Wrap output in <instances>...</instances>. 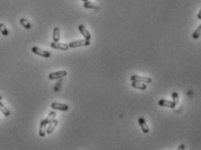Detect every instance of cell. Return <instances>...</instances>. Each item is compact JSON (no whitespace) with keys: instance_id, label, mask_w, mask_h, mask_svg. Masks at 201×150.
<instances>
[{"instance_id":"8","label":"cell","mask_w":201,"mask_h":150,"mask_svg":"<svg viewBox=\"0 0 201 150\" xmlns=\"http://www.w3.org/2000/svg\"><path fill=\"white\" fill-rule=\"evenodd\" d=\"M158 105L161 106H164V107H170V108H174L176 106V104L172 101V100H160L158 101Z\"/></svg>"},{"instance_id":"3","label":"cell","mask_w":201,"mask_h":150,"mask_svg":"<svg viewBox=\"0 0 201 150\" xmlns=\"http://www.w3.org/2000/svg\"><path fill=\"white\" fill-rule=\"evenodd\" d=\"M32 51L37 55H39V56H42L44 58H50L51 57V53L49 51L45 50H42L40 49L39 47H37V46H33L32 48Z\"/></svg>"},{"instance_id":"9","label":"cell","mask_w":201,"mask_h":150,"mask_svg":"<svg viewBox=\"0 0 201 150\" xmlns=\"http://www.w3.org/2000/svg\"><path fill=\"white\" fill-rule=\"evenodd\" d=\"M47 123L45 120H42L39 125V134L40 137H44L47 134Z\"/></svg>"},{"instance_id":"16","label":"cell","mask_w":201,"mask_h":150,"mask_svg":"<svg viewBox=\"0 0 201 150\" xmlns=\"http://www.w3.org/2000/svg\"><path fill=\"white\" fill-rule=\"evenodd\" d=\"M55 117H56V113L54 112V111H52V112H50L49 113V114L47 115V117L45 119V121H46V123L48 125L49 123H51L54 119H55Z\"/></svg>"},{"instance_id":"10","label":"cell","mask_w":201,"mask_h":150,"mask_svg":"<svg viewBox=\"0 0 201 150\" xmlns=\"http://www.w3.org/2000/svg\"><path fill=\"white\" fill-rule=\"evenodd\" d=\"M131 86L136 88V89H139V90H146L147 86L143 83V82H138V81H132L131 83Z\"/></svg>"},{"instance_id":"21","label":"cell","mask_w":201,"mask_h":150,"mask_svg":"<svg viewBox=\"0 0 201 150\" xmlns=\"http://www.w3.org/2000/svg\"><path fill=\"white\" fill-rule=\"evenodd\" d=\"M177 149L184 150V145H180V146L178 147V149Z\"/></svg>"},{"instance_id":"4","label":"cell","mask_w":201,"mask_h":150,"mask_svg":"<svg viewBox=\"0 0 201 150\" xmlns=\"http://www.w3.org/2000/svg\"><path fill=\"white\" fill-rule=\"evenodd\" d=\"M51 47L53 48V49H58V50L61 51H67L70 48L69 45H67V44L60 43V42H54V41H52V43L51 44Z\"/></svg>"},{"instance_id":"1","label":"cell","mask_w":201,"mask_h":150,"mask_svg":"<svg viewBox=\"0 0 201 150\" xmlns=\"http://www.w3.org/2000/svg\"><path fill=\"white\" fill-rule=\"evenodd\" d=\"M90 46V40L88 39H81V40H77V41H73L69 44L70 48H76V47H80V46Z\"/></svg>"},{"instance_id":"20","label":"cell","mask_w":201,"mask_h":150,"mask_svg":"<svg viewBox=\"0 0 201 150\" xmlns=\"http://www.w3.org/2000/svg\"><path fill=\"white\" fill-rule=\"evenodd\" d=\"M172 101L175 103V104H177L179 102V97H178V94L176 93V92H173L172 93Z\"/></svg>"},{"instance_id":"12","label":"cell","mask_w":201,"mask_h":150,"mask_svg":"<svg viewBox=\"0 0 201 150\" xmlns=\"http://www.w3.org/2000/svg\"><path fill=\"white\" fill-rule=\"evenodd\" d=\"M84 8H87V9H94V10H97L100 8V5L94 3V2H90V1H87V2H84V4H83Z\"/></svg>"},{"instance_id":"22","label":"cell","mask_w":201,"mask_h":150,"mask_svg":"<svg viewBox=\"0 0 201 150\" xmlns=\"http://www.w3.org/2000/svg\"><path fill=\"white\" fill-rule=\"evenodd\" d=\"M198 19H201V9L200 11V12H199V14H198Z\"/></svg>"},{"instance_id":"5","label":"cell","mask_w":201,"mask_h":150,"mask_svg":"<svg viewBox=\"0 0 201 150\" xmlns=\"http://www.w3.org/2000/svg\"><path fill=\"white\" fill-rule=\"evenodd\" d=\"M67 75V72L65 71V70H62V71H58V72H54V73H52L48 75V78L53 80V79H61L65 76Z\"/></svg>"},{"instance_id":"7","label":"cell","mask_w":201,"mask_h":150,"mask_svg":"<svg viewBox=\"0 0 201 150\" xmlns=\"http://www.w3.org/2000/svg\"><path fill=\"white\" fill-rule=\"evenodd\" d=\"M78 29H79L80 32L82 34V36L84 37V39H88V40H90V39H91V34H90V33H89V31L87 30V28L85 27V25H79V27H78Z\"/></svg>"},{"instance_id":"17","label":"cell","mask_w":201,"mask_h":150,"mask_svg":"<svg viewBox=\"0 0 201 150\" xmlns=\"http://www.w3.org/2000/svg\"><path fill=\"white\" fill-rule=\"evenodd\" d=\"M0 32H1V34H2L3 36H4V37H7V36L9 35V31H8L7 28L4 26V24H2V23H0Z\"/></svg>"},{"instance_id":"6","label":"cell","mask_w":201,"mask_h":150,"mask_svg":"<svg viewBox=\"0 0 201 150\" xmlns=\"http://www.w3.org/2000/svg\"><path fill=\"white\" fill-rule=\"evenodd\" d=\"M51 107L55 110H60V111H67L69 106L67 104H62V103H58V102H53L51 105Z\"/></svg>"},{"instance_id":"23","label":"cell","mask_w":201,"mask_h":150,"mask_svg":"<svg viewBox=\"0 0 201 150\" xmlns=\"http://www.w3.org/2000/svg\"><path fill=\"white\" fill-rule=\"evenodd\" d=\"M81 1H83V2H87V1H88V0H81Z\"/></svg>"},{"instance_id":"14","label":"cell","mask_w":201,"mask_h":150,"mask_svg":"<svg viewBox=\"0 0 201 150\" xmlns=\"http://www.w3.org/2000/svg\"><path fill=\"white\" fill-rule=\"evenodd\" d=\"M60 38V31L58 27H56L53 29V31H52V40L54 42H59Z\"/></svg>"},{"instance_id":"15","label":"cell","mask_w":201,"mask_h":150,"mask_svg":"<svg viewBox=\"0 0 201 150\" xmlns=\"http://www.w3.org/2000/svg\"><path fill=\"white\" fill-rule=\"evenodd\" d=\"M0 111L2 112V114H3L4 115L6 116V117L10 116V114H11L10 110L4 106V104L3 102H1V100H0Z\"/></svg>"},{"instance_id":"2","label":"cell","mask_w":201,"mask_h":150,"mask_svg":"<svg viewBox=\"0 0 201 150\" xmlns=\"http://www.w3.org/2000/svg\"><path fill=\"white\" fill-rule=\"evenodd\" d=\"M130 79L132 81H138V82H143V83H151L152 82V79L151 77H147V76H139V75H132L130 77Z\"/></svg>"},{"instance_id":"24","label":"cell","mask_w":201,"mask_h":150,"mask_svg":"<svg viewBox=\"0 0 201 150\" xmlns=\"http://www.w3.org/2000/svg\"><path fill=\"white\" fill-rule=\"evenodd\" d=\"M2 100V97H1V96H0V100Z\"/></svg>"},{"instance_id":"11","label":"cell","mask_w":201,"mask_h":150,"mask_svg":"<svg viewBox=\"0 0 201 150\" xmlns=\"http://www.w3.org/2000/svg\"><path fill=\"white\" fill-rule=\"evenodd\" d=\"M138 122H139V124H140V126H141L143 132H144V134H148L150 130H149V127H148V125H147L145 120H144V118H139V119H138Z\"/></svg>"},{"instance_id":"13","label":"cell","mask_w":201,"mask_h":150,"mask_svg":"<svg viewBox=\"0 0 201 150\" xmlns=\"http://www.w3.org/2000/svg\"><path fill=\"white\" fill-rule=\"evenodd\" d=\"M58 125V121L56 119H54L51 123L48 124V127H47V134H50L53 132V130L55 129V127Z\"/></svg>"},{"instance_id":"18","label":"cell","mask_w":201,"mask_h":150,"mask_svg":"<svg viewBox=\"0 0 201 150\" xmlns=\"http://www.w3.org/2000/svg\"><path fill=\"white\" fill-rule=\"evenodd\" d=\"M201 36V25L196 29V31L193 32V34H192V38L194 39H198Z\"/></svg>"},{"instance_id":"19","label":"cell","mask_w":201,"mask_h":150,"mask_svg":"<svg viewBox=\"0 0 201 150\" xmlns=\"http://www.w3.org/2000/svg\"><path fill=\"white\" fill-rule=\"evenodd\" d=\"M20 24H21L22 26H24L25 29H27V30L31 29V27H32L31 24H30L25 19H20Z\"/></svg>"}]
</instances>
